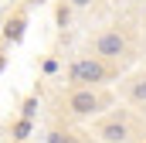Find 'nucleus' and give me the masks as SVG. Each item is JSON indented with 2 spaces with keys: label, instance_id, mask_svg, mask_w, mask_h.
Wrapping results in <instances>:
<instances>
[{
  "label": "nucleus",
  "instance_id": "f257e3e1",
  "mask_svg": "<svg viewBox=\"0 0 146 143\" xmlns=\"http://www.w3.org/2000/svg\"><path fill=\"white\" fill-rule=\"evenodd\" d=\"M68 75H72L75 89H95V85H102V82H109L115 72L109 68V61H102V58H78V61H72V68H68Z\"/></svg>",
  "mask_w": 146,
  "mask_h": 143
},
{
  "label": "nucleus",
  "instance_id": "f03ea898",
  "mask_svg": "<svg viewBox=\"0 0 146 143\" xmlns=\"http://www.w3.org/2000/svg\"><path fill=\"white\" fill-rule=\"evenodd\" d=\"M92 51H95V58H102V61H122V58L129 55V41H126L122 31L109 27V31H102V34L92 41Z\"/></svg>",
  "mask_w": 146,
  "mask_h": 143
},
{
  "label": "nucleus",
  "instance_id": "7ed1b4c3",
  "mask_svg": "<svg viewBox=\"0 0 146 143\" xmlns=\"http://www.w3.org/2000/svg\"><path fill=\"white\" fill-rule=\"evenodd\" d=\"M102 106H106V99H102L95 89H72V92H68V99H65V109H68L72 116H78V119L95 116Z\"/></svg>",
  "mask_w": 146,
  "mask_h": 143
},
{
  "label": "nucleus",
  "instance_id": "20e7f679",
  "mask_svg": "<svg viewBox=\"0 0 146 143\" xmlns=\"http://www.w3.org/2000/svg\"><path fill=\"white\" fill-rule=\"evenodd\" d=\"M95 136H99V143H129L133 140V130H129L126 116H109V119L99 123Z\"/></svg>",
  "mask_w": 146,
  "mask_h": 143
},
{
  "label": "nucleus",
  "instance_id": "39448f33",
  "mask_svg": "<svg viewBox=\"0 0 146 143\" xmlns=\"http://www.w3.org/2000/svg\"><path fill=\"white\" fill-rule=\"evenodd\" d=\"M126 99H129L133 106H146V72L133 75V78L126 82Z\"/></svg>",
  "mask_w": 146,
  "mask_h": 143
},
{
  "label": "nucleus",
  "instance_id": "423d86ee",
  "mask_svg": "<svg viewBox=\"0 0 146 143\" xmlns=\"http://www.w3.org/2000/svg\"><path fill=\"white\" fill-rule=\"evenodd\" d=\"M10 133H14V140H17V143H24L27 136H31V119H24V116H21V119L14 123V130H10Z\"/></svg>",
  "mask_w": 146,
  "mask_h": 143
},
{
  "label": "nucleus",
  "instance_id": "0eeeda50",
  "mask_svg": "<svg viewBox=\"0 0 146 143\" xmlns=\"http://www.w3.org/2000/svg\"><path fill=\"white\" fill-rule=\"evenodd\" d=\"M48 143H82V140H78L75 133H68V130H65V133H61V130H51V133H48Z\"/></svg>",
  "mask_w": 146,
  "mask_h": 143
},
{
  "label": "nucleus",
  "instance_id": "6e6552de",
  "mask_svg": "<svg viewBox=\"0 0 146 143\" xmlns=\"http://www.w3.org/2000/svg\"><path fill=\"white\" fill-rule=\"evenodd\" d=\"M3 34L10 37V41H17V37L24 34V17H14V21H10V24L3 27Z\"/></svg>",
  "mask_w": 146,
  "mask_h": 143
},
{
  "label": "nucleus",
  "instance_id": "1a4fd4ad",
  "mask_svg": "<svg viewBox=\"0 0 146 143\" xmlns=\"http://www.w3.org/2000/svg\"><path fill=\"white\" fill-rule=\"evenodd\" d=\"M34 112H37V99H34V96H27L24 106H21V116H24V119H34Z\"/></svg>",
  "mask_w": 146,
  "mask_h": 143
},
{
  "label": "nucleus",
  "instance_id": "9d476101",
  "mask_svg": "<svg viewBox=\"0 0 146 143\" xmlns=\"http://www.w3.org/2000/svg\"><path fill=\"white\" fill-rule=\"evenodd\" d=\"M68 3H72V7H78V10H82V7H88L92 0H68Z\"/></svg>",
  "mask_w": 146,
  "mask_h": 143
},
{
  "label": "nucleus",
  "instance_id": "9b49d317",
  "mask_svg": "<svg viewBox=\"0 0 146 143\" xmlns=\"http://www.w3.org/2000/svg\"><path fill=\"white\" fill-rule=\"evenodd\" d=\"M0 72H3V55H0Z\"/></svg>",
  "mask_w": 146,
  "mask_h": 143
},
{
  "label": "nucleus",
  "instance_id": "f8f14e48",
  "mask_svg": "<svg viewBox=\"0 0 146 143\" xmlns=\"http://www.w3.org/2000/svg\"><path fill=\"white\" fill-rule=\"evenodd\" d=\"M143 31H146V21H143Z\"/></svg>",
  "mask_w": 146,
  "mask_h": 143
},
{
  "label": "nucleus",
  "instance_id": "ddd939ff",
  "mask_svg": "<svg viewBox=\"0 0 146 143\" xmlns=\"http://www.w3.org/2000/svg\"><path fill=\"white\" fill-rule=\"evenodd\" d=\"M14 143H17V140H14Z\"/></svg>",
  "mask_w": 146,
  "mask_h": 143
}]
</instances>
